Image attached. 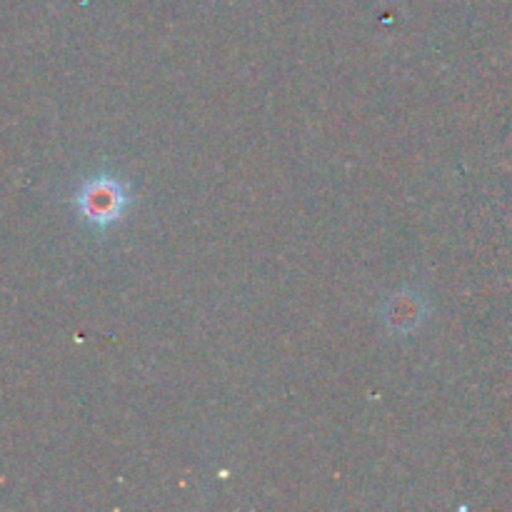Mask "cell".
<instances>
[{"mask_svg": "<svg viewBox=\"0 0 512 512\" xmlns=\"http://www.w3.org/2000/svg\"><path fill=\"white\" fill-rule=\"evenodd\" d=\"M80 220L90 230H110L115 223L125 218L133 205V193L128 183L113 173H95L78 188L73 200Z\"/></svg>", "mask_w": 512, "mask_h": 512, "instance_id": "obj_1", "label": "cell"}, {"mask_svg": "<svg viewBox=\"0 0 512 512\" xmlns=\"http://www.w3.org/2000/svg\"><path fill=\"white\" fill-rule=\"evenodd\" d=\"M383 318L393 335H410L428 318V303L415 290H400V293L390 295V300L385 303Z\"/></svg>", "mask_w": 512, "mask_h": 512, "instance_id": "obj_2", "label": "cell"}]
</instances>
